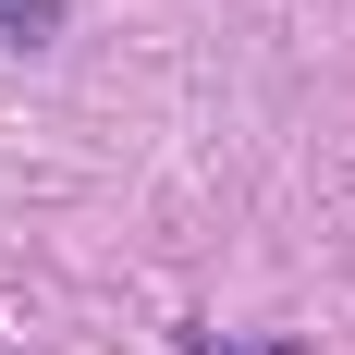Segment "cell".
I'll return each mask as SVG.
<instances>
[{
  "label": "cell",
  "instance_id": "6da1fadb",
  "mask_svg": "<svg viewBox=\"0 0 355 355\" xmlns=\"http://www.w3.org/2000/svg\"><path fill=\"white\" fill-rule=\"evenodd\" d=\"M62 25V12H49V0H0V37H12V49H37V37Z\"/></svg>",
  "mask_w": 355,
  "mask_h": 355
}]
</instances>
